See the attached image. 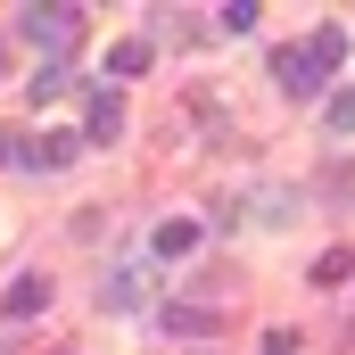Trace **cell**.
Instances as JSON below:
<instances>
[{"label":"cell","mask_w":355,"mask_h":355,"mask_svg":"<svg viewBox=\"0 0 355 355\" xmlns=\"http://www.w3.org/2000/svg\"><path fill=\"white\" fill-rule=\"evenodd\" d=\"M347 272H355V257H347V248H322V257H314V281H322V289H339Z\"/></svg>","instance_id":"10"},{"label":"cell","mask_w":355,"mask_h":355,"mask_svg":"<svg viewBox=\"0 0 355 355\" xmlns=\"http://www.w3.org/2000/svg\"><path fill=\"white\" fill-rule=\"evenodd\" d=\"M190 248H198V223H190V215L157 223V257H190Z\"/></svg>","instance_id":"9"},{"label":"cell","mask_w":355,"mask_h":355,"mask_svg":"<svg viewBox=\"0 0 355 355\" xmlns=\"http://www.w3.org/2000/svg\"><path fill=\"white\" fill-rule=\"evenodd\" d=\"M25 91H33V99H67V91H75V67H67V58H42Z\"/></svg>","instance_id":"7"},{"label":"cell","mask_w":355,"mask_h":355,"mask_svg":"<svg viewBox=\"0 0 355 355\" xmlns=\"http://www.w3.org/2000/svg\"><path fill=\"white\" fill-rule=\"evenodd\" d=\"M339 58H347V33H339V25H322L306 50H281V58H272V75H281V91L314 99V91L331 83V67H339Z\"/></svg>","instance_id":"1"},{"label":"cell","mask_w":355,"mask_h":355,"mask_svg":"<svg viewBox=\"0 0 355 355\" xmlns=\"http://www.w3.org/2000/svg\"><path fill=\"white\" fill-rule=\"evenodd\" d=\"M107 306H141V272H116L107 281Z\"/></svg>","instance_id":"12"},{"label":"cell","mask_w":355,"mask_h":355,"mask_svg":"<svg viewBox=\"0 0 355 355\" xmlns=\"http://www.w3.org/2000/svg\"><path fill=\"white\" fill-rule=\"evenodd\" d=\"M83 17L75 0H50V8H17V42H33V50H50V58H67L75 42H83Z\"/></svg>","instance_id":"2"},{"label":"cell","mask_w":355,"mask_h":355,"mask_svg":"<svg viewBox=\"0 0 355 355\" xmlns=\"http://www.w3.org/2000/svg\"><path fill=\"white\" fill-rule=\"evenodd\" d=\"M83 157V132H42V141H25V166L33 174H67Z\"/></svg>","instance_id":"3"},{"label":"cell","mask_w":355,"mask_h":355,"mask_svg":"<svg viewBox=\"0 0 355 355\" xmlns=\"http://www.w3.org/2000/svg\"><path fill=\"white\" fill-rule=\"evenodd\" d=\"M42 306H50V281H42V272H17V281L0 289V314H8V322H33Z\"/></svg>","instance_id":"4"},{"label":"cell","mask_w":355,"mask_h":355,"mask_svg":"<svg viewBox=\"0 0 355 355\" xmlns=\"http://www.w3.org/2000/svg\"><path fill=\"white\" fill-rule=\"evenodd\" d=\"M124 132V99L116 91H91V107H83V141H116Z\"/></svg>","instance_id":"5"},{"label":"cell","mask_w":355,"mask_h":355,"mask_svg":"<svg viewBox=\"0 0 355 355\" xmlns=\"http://www.w3.org/2000/svg\"><path fill=\"white\" fill-rule=\"evenodd\" d=\"M215 17H223V33H248V25H257L265 8H257V0H232V8H215Z\"/></svg>","instance_id":"11"},{"label":"cell","mask_w":355,"mask_h":355,"mask_svg":"<svg viewBox=\"0 0 355 355\" xmlns=\"http://www.w3.org/2000/svg\"><path fill=\"white\" fill-rule=\"evenodd\" d=\"M166 331L174 339H215L223 322H215V306H166Z\"/></svg>","instance_id":"6"},{"label":"cell","mask_w":355,"mask_h":355,"mask_svg":"<svg viewBox=\"0 0 355 355\" xmlns=\"http://www.w3.org/2000/svg\"><path fill=\"white\" fill-rule=\"evenodd\" d=\"M149 58H157V50L132 33V42H116V50H107V75H149Z\"/></svg>","instance_id":"8"},{"label":"cell","mask_w":355,"mask_h":355,"mask_svg":"<svg viewBox=\"0 0 355 355\" xmlns=\"http://www.w3.org/2000/svg\"><path fill=\"white\" fill-rule=\"evenodd\" d=\"M331 132H355V91H339V99H331Z\"/></svg>","instance_id":"13"},{"label":"cell","mask_w":355,"mask_h":355,"mask_svg":"<svg viewBox=\"0 0 355 355\" xmlns=\"http://www.w3.org/2000/svg\"><path fill=\"white\" fill-rule=\"evenodd\" d=\"M0 157H8V132H0Z\"/></svg>","instance_id":"14"}]
</instances>
